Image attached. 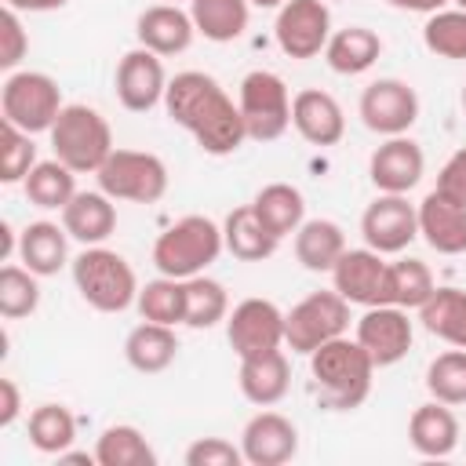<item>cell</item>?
Masks as SVG:
<instances>
[{
  "mask_svg": "<svg viewBox=\"0 0 466 466\" xmlns=\"http://www.w3.org/2000/svg\"><path fill=\"white\" fill-rule=\"evenodd\" d=\"M164 109L211 157H229L248 138L240 106H233V98L222 91V84L200 69H186L167 80Z\"/></svg>",
  "mask_w": 466,
  "mask_h": 466,
  "instance_id": "cell-1",
  "label": "cell"
},
{
  "mask_svg": "<svg viewBox=\"0 0 466 466\" xmlns=\"http://www.w3.org/2000/svg\"><path fill=\"white\" fill-rule=\"evenodd\" d=\"M309 375H313V393L320 408L328 411H353L368 400L371 393V375L375 360L357 339H331L309 353Z\"/></svg>",
  "mask_w": 466,
  "mask_h": 466,
  "instance_id": "cell-2",
  "label": "cell"
},
{
  "mask_svg": "<svg viewBox=\"0 0 466 466\" xmlns=\"http://www.w3.org/2000/svg\"><path fill=\"white\" fill-rule=\"evenodd\" d=\"M73 284L80 299L98 313H124L138 299V277L131 262L102 244H91L73 258Z\"/></svg>",
  "mask_w": 466,
  "mask_h": 466,
  "instance_id": "cell-3",
  "label": "cell"
},
{
  "mask_svg": "<svg viewBox=\"0 0 466 466\" xmlns=\"http://www.w3.org/2000/svg\"><path fill=\"white\" fill-rule=\"evenodd\" d=\"M222 248H226L222 226H215L208 215H182L178 222H171L157 237V244H153V266L164 277L189 280V277L204 273L222 255Z\"/></svg>",
  "mask_w": 466,
  "mask_h": 466,
  "instance_id": "cell-4",
  "label": "cell"
},
{
  "mask_svg": "<svg viewBox=\"0 0 466 466\" xmlns=\"http://www.w3.org/2000/svg\"><path fill=\"white\" fill-rule=\"evenodd\" d=\"M47 135H51L55 157H58L66 167H73L76 175H87V171L95 175V171L109 160V153L116 149V146H113L109 120H106L98 109L84 106V102L62 106V113H58V120H55V127H51Z\"/></svg>",
  "mask_w": 466,
  "mask_h": 466,
  "instance_id": "cell-5",
  "label": "cell"
},
{
  "mask_svg": "<svg viewBox=\"0 0 466 466\" xmlns=\"http://www.w3.org/2000/svg\"><path fill=\"white\" fill-rule=\"evenodd\" d=\"M62 87L55 76L47 73H36V69H22V73H11L0 87V109H4V120L29 131V135H40V131H51L58 113H62Z\"/></svg>",
  "mask_w": 466,
  "mask_h": 466,
  "instance_id": "cell-6",
  "label": "cell"
},
{
  "mask_svg": "<svg viewBox=\"0 0 466 466\" xmlns=\"http://www.w3.org/2000/svg\"><path fill=\"white\" fill-rule=\"evenodd\" d=\"M350 328V302L331 291H309L302 302H295L284 313V346L291 353L309 357L317 346L346 335Z\"/></svg>",
  "mask_w": 466,
  "mask_h": 466,
  "instance_id": "cell-7",
  "label": "cell"
},
{
  "mask_svg": "<svg viewBox=\"0 0 466 466\" xmlns=\"http://www.w3.org/2000/svg\"><path fill=\"white\" fill-rule=\"evenodd\" d=\"M95 178L102 193L131 204H157L167 193V164L157 153L142 149H113Z\"/></svg>",
  "mask_w": 466,
  "mask_h": 466,
  "instance_id": "cell-8",
  "label": "cell"
},
{
  "mask_svg": "<svg viewBox=\"0 0 466 466\" xmlns=\"http://www.w3.org/2000/svg\"><path fill=\"white\" fill-rule=\"evenodd\" d=\"M248 138L255 142H277L288 127H291V95L288 84L269 73V69H251L240 80V95H237Z\"/></svg>",
  "mask_w": 466,
  "mask_h": 466,
  "instance_id": "cell-9",
  "label": "cell"
},
{
  "mask_svg": "<svg viewBox=\"0 0 466 466\" xmlns=\"http://www.w3.org/2000/svg\"><path fill=\"white\" fill-rule=\"evenodd\" d=\"M273 36L277 47L288 58H317L324 55L328 40H331V11L328 0H288L284 7H277V22H273Z\"/></svg>",
  "mask_w": 466,
  "mask_h": 466,
  "instance_id": "cell-10",
  "label": "cell"
},
{
  "mask_svg": "<svg viewBox=\"0 0 466 466\" xmlns=\"http://www.w3.org/2000/svg\"><path fill=\"white\" fill-rule=\"evenodd\" d=\"M357 113L368 131L393 138V135H404L419 120V95L411 84H404L397 76H379L360 91Z\"/></svg>",
  "mask_w": 466,
  "mask_h": 466,
  "instance_id": "cell-11",
  "label": "cell"
},
{
  "mask_svg": "<svg viewBox=\"0 0 466 466\" xmlns=\"http://www.w3.org/2000/svg\"><path fill=\"white\" fill-rule=\"evenodd\" d=\"M360 237L379 255H400L419 237V208L408 193H379L360 215Z\"/></svg>",
  "mask_w": 466,
  "mask_h": 466,
  "instance_id": "cell-12",
  "label": "cell"
},
{
  "mask_svg": "<svg viewBox=\"0 0 466 466\" xmlns=\"http://www.w3.org/2000/svg\"><path fill=\"white\" fill-rule=\"evenodd\" d=\"M331 288L350 306H386L390 302V262L371 248H346L331 266Z\"/></svg>",
  "mask_w": 466,
  "mask_h": 466,
  "instance_id": "cell-13",
  "label": "cell"
},
{
  "mask_svg": "<svg viewBox=\"0 0 466 466\" xmlns=\"http://www.w3.org/2000/svg\"><path fill=\"white\" fill-rule=\"evenodd\" d=\"M226 339L240 360L280 350L284 346V309L269 299H244L226 317Z\"/></svg>",
  "mask_w": 466,
  "mask_h": 466,
  "instance_id": "cell-14",
  "label": "cell"
},
{
  "mask_svg": "<svg viewBox=\"0 0 466 466\" xmlns=\"http://www.w3.org/2000/svg\"><path fill=\"white\" fill-rule=\"evenodd\" d=\"M368 357L375 360V368H390L397 360L408 357L411 342H415V328H411V317L404 306H368L364 317L357 320V335H353Z\"/></svg>",
  "mask_w": 466,
  "mask_h": 466,
  "instance_id": "cell-15",
  "label": "cell"
},
{
  "mask_svg": "<svg viewBox=\"0 0 466 466\" xmlns=\"http://www.w3.org/2000/svg\"><path fill=\"white\" fill-rule=\"evenodd\" d=\"M116 98L124 109L131 113H149L153 106L164 102L167 95V73H164V62L160 55H153L149 47H131L120 66H116Z\"/></svg>",
  "mask_w": 466,
  "mask_h": 466,
  "instance_id": "cell-16",
  "label": "cell"
},
{
  "mask_svg": "<svg viewBox=\"0 0 466 466\" xmlns=\"http://www.w3.org/2000/svg\"><path fill=\"white\" fill-rule=\"evenodd\" d=\"M240 451L248 466H284L299 451V430L288 415L262 408L244 422L240 433Z\"/></svg>",
  "mask_w": 466,
  "mask_h": 466,
  "instance_id": "cell-17",
  "label": "cell"
},
{
  "mask_svg": "<svg viewBox=\"0 0 466 466\" xmlns=\"http://www.w3.org/2000/svg\"><path fill=\"white\" fill-rule=\"evenodd\" d=\"M422 171H426L422 146L408 135L386 138L382 146H375V153L368 160V175H371V186L379 193H408L419 186Z\"/></svg>",
  "mask_w": 466,
  "mask_h": 466,
  "instance_id": "cell-18",
  "label": "cell"
},
{
  "mask_svg": "<svg viewBox=\"0 0 466 466\" xmlns=\"http://www.w3.org/2000/svg\"><path fill=\"white\" fill-rule=\"evenodd\" d=\"M291 124L309 146H339L346 135V113L335 95L306 87L291 98Z\"/></svg>",
  "mask_w": 466,
  "mask_h": 466,
  "instance_id": "cell-19",
  "label": "cell"
},
{
  "mask_svg": "<svg viewBox=\"0 0 466 466\" xmlns=\"http://www.w3.org/2000/svg\"><path fill=\"white\" fill-rule=\"evenodd\" d=\"M135 36H138V47H149L153 55L167 58V55H182L193 44L197 25H193V15L182 11L178 4H153L138 15Z\"/></svg>",
  "mask_w": 466,
  "mask_h": 466,
  "instance_id": "cell-20",
  "label": "cell"
},
{
  "mask_svg": "<svg viewBox=\"0 0 466 466\" xmlns=\"http://www.w3.org/2000/svg\"><path fill=\"white\" fill-rule=\"evenodd\" d=\"M419 208V237L437 255H466V204H455L430 189Z\"/></svg>",
  "mask_w": 466,
  "mask_h": 466,
  "instance_id": "cell-21",
  "label": "cell"
},
{
  "mask_svg": "<svg viewBox=\"0 0 466 466\" xmlns=\"http://www.w3.org/2000/svg\"><path fill=\"white\" fill-rule=\"evenodd\" d=\"M62 226L73 240H80L84 248L91 244H106L116 229V208H113V197L102 193V189H87L62 208Z\"/></svg>",
  "mask_w": 466,
  "mask_h": 466,
  "instance_id": "cell-22",
  "label": "cell"
},
{
  "mask_svg": "<svg viewBox=\"0 0 466 466\" xmlns=\"http://www.w3.org/2000/svg\"><path fill=\"white\" fill-rule=\"evenodd\" d=\"M240 393L258 404V408H273L277 400L288 397L291 390V364L284 357V350H269V353H258V357H244L240 360Z\"/></svg>",
  "mask_w": 466,
  "mask_h": 466,
  "instance_id": "cell-23",
  "label": "cell"
},
{
  "mask_svg": "<svg viewBox=\"0 0 466 466\" xmlns=\"http://www.w3.org/2000/svg\"><path fill=\"white\" fill-rule=\"evenodd\" d=\"M408 441L426 459H448L459 448V419L451 404H441V400L419 404L408 419Z\"/></svg>",
  "mask_w": 466,
  "mask_h": 466,
  "instance_id": "cell-24",
  "label": "cell"
},
{
  "mask_svg": "<svg viewBox=\"0 0 466 466\" xmlns=\"http://www.w3.org/2000/svg\"><path fill=\"white\" fill-rule=\"evenodd\" d=\"M18 258L36 277H55L69 262V233H66V226L47 222V218L29 222L18 233Z\"/></svg>",
  "mask_w": 466,
  "mask_h": 466,
  "instance_id": "cell-25",
  "label": "cell"
},
{
  "mask_svg": "<svg viewBox=\"0 0 466 466\" xmlns=\"http://www.w3.org/2000/svg\"><path fill=\"white\" fill-rule=\"evenodd\" d=\"M124 357L135 371L142 375H157L164 368L175 364L178 357V335L171 324H157V320H142L127 331L124 339Z\"/></svg>",
  "mask_w": 466,
  "mask_h": 466,
  "instance_id": "cell-26",
  "label": "cell"
},
{
  "mask_svg": "<svg viewBox=\"0 0 466 466\" xmlns=\"http://www.w3.org/2000/svg\"><path fill=\"white\" fill-rule=\"evenodd\" d=\"M382 55V36L368 25H346L339 33H331L328 47H324V62L339 73V76H357L364 69H371Z\"/></svg>",
  "mask_w": 466,
  "mask_h": 466,
  "instance_id": "cell-27",
  "label": "cell"
},
{
  "mask_svg": "<svg viewBox=\"0 0 466 466\" xmlns=\"http://www.w3.org/2000/svg\"><path fill=\"white\" fill-rule=\"evenodd\" d=\"M342 251H346V233L331 218H306L295 229V258L309 273H331Z\"/></svg>",
  "mask_w": 466,
  "mask_h": 466,
  "instance_id": "cell-28",
  "label": "cell"
},
{
  "mask_svg": "<svg viewBox=\"0 0 466 466\" xmlns=\"http://www.w3.org/2000/svg\"><path fill=\"white\" fill-rule=\"evenodd\" d=\"M222 240H226V251L233 255V258H240V262H262V258H269L273 251H277V237L258 222V215H255V208L251 204H240V208H233L229 215H226V222H222Z\"/></svg>",
  "mask_w": 466,
  "mask_h": 466,
  "instance_id": "cell-29",
  "label": "cell"
},
{
  "mask_svg": "<svg viewBox=\"0 0 466 466\" xmlns=\"http://www.w3.org/2000/svg\"><path fill=\"white\" fill-rule=\"evenodd\" d=\"M251 208H255L258 222H262L277 240H284L288 233H295V229L306 222V200H302V193H299L291 182H269V186H262V189L255 193Z\"/></svg>",
  "mask_w": 466,
  "mask_h": 466,
  "instance_id": "cell-30",
  "label": "cell"
},
{
  "mask_svg": "<svg viewBox=\"0 0 466 466\" xmlns=\"http://www.w3.org/2000/svg\"><path fill=\"white\" fill-rule=\"evenodd\" d=\"M189 15H193V25L204 40L229 44L237 36H244L248 18H251V4L248 0H189Z\"/></svg>",
  "mask_w": 466,
  "mask_h": 466,
  "instance_id": "cell-31",
  "label": "cell"
},
{
  "mask_svg": "<svg viewBox=\"0 0 466 466\" xmlns=\"http://www.w3.org/2000/svg\"><path fill=\"white\" fill-rule=\"evenodd\" d=\"M419 320L430 335L466 350V291L462 288H437L419 306Z\"/></svg>",
  "mask_w": 466,
  "mask_h": 466,
  "instance_id": "cell-32",
  "label": "cell"
},
{
  "mask_svg": "<svg viewBox=\"0 0 466 466\" xmlns=\"http://www.w3.org/2000/svg\"><path fill=\"white\" fill-rule=\"evenodd\" d=\"M22 189H25V197H29L33 208H40V211H62L76 197V171L66 167L58 157L55 160H36L33 171L25 175Z\"/></svg>",
  "mask_w": 466,
  "mask_h": 466,
  "instance_id": "cell-33",
  "label": "cell"
},
{
  "mask_svg": "<svg viewBox=\"0 0 466 466\" xmlns=\"http://www.w3.org/2000/svg\"><path fill=\"white\" fill-rule=\"evenodd\" d=\"M95 462L98 466H157V451L138 426L116 422V426H106L98 433Z\"/></svg>",
  "mask_w": 466,
  "mask_h": 466,
  "instance_id": "cell-34",
  "label": "cell"
},
{
  "mask_svg": "<svg viewBox=\"0 0 466 466\" xmlns=\"http://www.w3.org/2000/svg\"><path fill=\"white\" fill-rule=\"evenodd\" d=\"M182 284H186V320H182L186 328L208 331V328H215L218 320L229 317V295H226V288L218 280L197 273V277H189Z\"/></svg>",
  "mask_w": 466,
  "mask_h": 466,
  "instance_id": "cell-35",
  "label": "cell"
},
{
  "mask_svg": "<svg viewBox=\"0 0 466 466\" xmlns=\"http://www.w3.org/2000/svg\"><path fill=\"white\" fill-rule=\"evenodd\" d=\"M76 441V419L66 404H40L29 411V444L44 455H62Z\"/></svg>",
  "mask_w": 466,
  "mask_h": 466,
  "instance_id": "cell-36",
  "label": "cell"
},
{
  "mask_svg": "<svg viewBox=\"0 0 466 466\" xmlns=\"http://www.w3.org/2000/svg\"><path fill=\"white\" fill-rule=\"evenodd\" d=\"M142 320H157V324H182L186 320V284L175 280V277H157V280H146L138 288V299H135Z\"/></svg>",
  "mask_w": 466,
  "mask_h": 466,
  "instance_id": "cell-37",
  "label": "cell"
},
{
  "mask_svg": "<svg viewBox=\"0 0 466 466\" xmlns=\"http://www.w3.org/2000/svg\"><path fill=\"white\" fill-rule=\"evenodd\" d=\"M422 44L437 58H466V11L462 7H441L422 25Z\"/></svg>",
  "mask_w": 466,
  "mask_h": 466,
  "instance_id": "cell-38",
  "label": "cell"
},
{
  "mask_svg": "<svg viewBox=\"0 0 466 466\" xmlns=\"http://www.w3.org/2000/svg\"><path fill=\"white\" fill-rule=\"evenodd\" d=\"M437 291V280L422 258H397L390 262V302L404 309H419Z\"/></svg>",
  "mask_w": 466,
  "mask_h": 466,
  "instance_id": "cell-39",
  "label": "cell"
},
{
  "mask_svg": "<svg viewBox=\"0 0 466 466\" xmlns=\"http://www.w3.org/2000/svg\"><path fill=\"white\" fill-rule=\"evenodd\" d=\"M426 390L441 404H466V350L455 346L448 353H437L426 368Z\"/></svg>",
  "mask_w": 466,
  "mask_h": 466,
  "instance_id": "cell-40",
  "label": "cell"
},
{
  "mask_svg": "<svg viewBox=\"0 0 466 466\" xmlns=\"http://www.w3.org/2000/svg\"><path fill=\"white\" fill-rule=\"evenodd\" d=\"M40 306V284H36V273L25 269V266H15L7 262L0 269V317L7 320H22L29 313H36Z\"/></svg>",
  "mask_w": 466,
  "mask_h": 466,
  "instance_id": "cell-41",
  "label": "cell"
},
{
  "mask_svg": "<svg viewBox=\"0 0 466 466\" xmlns=\"http://www.w3.org/2000/svg\"><path fill=\"white\" fill-rule=\"evenodd\" d=\"M33 164H36L33 135L4 120V127H0V178H4L7 186L25 182V175L33 171Z\"/></svg>",
  "mask_w": 466,
  "mask_h": 466,
  "instance_id": "cell-42",
  "label": "cell"
},
{
  "mask_svg": "<svg viewBox=\"0 0 466 466\" xmlns=\"http://www.w3.org/2000/svg\"><path fill=\"white\" fill-rule=\"evenodd\" d=\"M182 459L186 466H240L244 451L226 437H197Z\"/></svg>",
  "mask_w": 466,
  "mask_h": 466,
  "instance_id": "cell-43",
  "label": "cell"
},
{
  "mask_svg": "<svg viewBox=\"0 0 466 466\" xmlns=\"http://www.w3.org/2000/svg\"><path fill=\"white\" fill-rule=\"evenodd\" d=\"M0 36H4V40H0V69H15V66L25 58V51H29V36H25V29H22L18 11L4 7Z\"/></svg>",
  "mask_w": 466,
  "mask_h": 466,
  "instance_id": "cell-44",
  "label": "cell"
},
{
  "mask_svg": "<svg viewBox=\"0 0 466 466\" xmlns=\"http://www.w3.org/2000/svg\"><path fill=\"white\" fill-rule=\"evenodd\" d=\"M441 197H448V200H455V204H466V146L462 149H455L448 160H444V167L437 171V186H433Z\"/></svg>",
  "mask_w": 466,
  "mask_h": 466,
  "instance_id": "cell-45",
  "label": "cell"
},
{
  "mask_svg": "<svg viewBox=\"0 0 466 466\" xmlns=\"http://www.w3.org/2000/svg\"><path fill=\"white\" fill-rule=\"evenodd\" d=\"M18 411H22V397H18L15 379H0V426H4V430L15 426Z\"/></svg>",
  "mask_w": 466,
  "mask_h": 466,
  "instance_id": "cell-46",
  "label": "cell"
},
{
  "mask_svg": "<svg viewBox=\"0 0 466 466\" xmlns=\"http://www.w3.org/2000/svg\"><path fill=\"white\" fill-rule=\"evenodd\" d=\"M69 0H4V7H11V11H58V7H66Z\"/></svg>",
  "mask_w": 466,
  "mask_h": 466,
  "instance_id": "cell-47",
  "label": "cell"
},
{
  "mask_svg": "<svg viewBox=\"0 0 466 466\" xmlns=\"http://www.w3.org/2000/svg\"><path fill=\"white\" fill-rule=\"evenodd\" d=\"M397 11H419V15H433V11H441L448 0H390Z\"/></svg>",
  "mask_w": 466,
  "mask_h": 466,
  "instance_id": "cell-48",
  "label": "cell"
},
{
  "mask_svg": "<svg viewBox=\"0 0 466 466\" xmlns=\"http://www.w3.org/2000/svg\"><path fill=\"white\" fill-rule=\"evenodd\" d=\"M0 251H4V258H11L15 251H18V240H15V229H11V222H0Z\"/></svg>",
  "mask_w": 466,
  "mask_h": 466,
  "instance_id": "cell-49",
  "label": "cell"
},
{
  "mask_svg": "<svg viewBox=\"0 0 466 466\" xmlns=\"http://www.w3.org/2000/svg\"><path fill=\"white\" fill-rule=\"evenodd\" d=\"M251 7H284L288 0H248Z\"/></svg>",
  "mask_w": 466,
  "mask_h": 466,
  "instance_id": "cell-50",
  "label": "cell"
},
{
  "mask_svg": "<svg viewBox=\"0 0 466 466\" xmlns=\"http://www.w3.org/2000/svg\"><path fill=\"white\" fill-rule=\"evenodd\" d=\"M455 7H462V11H466V0H455Z\"/></svg>",
  "mask_w": 466,
  "mask_h": 466,
  "instance_id": "cell-51",
  "label": "cell"
},
{
  "mask_svg": "<svg viewBox=\"0 0 466 466\" xmlns=\"http://www.w3.org/2000/svg\"><path fill=\"white\" fill-rule=\"evenodd\" d=\"M462 109H466V84H462Z\"/></svg>",
  "mask_w": 466,
  "mask_h": 466,
  "instance_id": "cell-52",
  "label": "cell"
},
{
  "mask_svg": "<svg viewBox=\"0 0 466 466\" xmlns=\"http://www.w3.org/2000/svg\"><path fill=\"white\" fill-rule=\"evenodd\" d=\"M164 4H178V0H164Z\"/></svg>",
  "mask_w": 466,
  "mask_h": 466,
  "instance_id": "cell-53",
  "label": "cell"
}]
</instances>
